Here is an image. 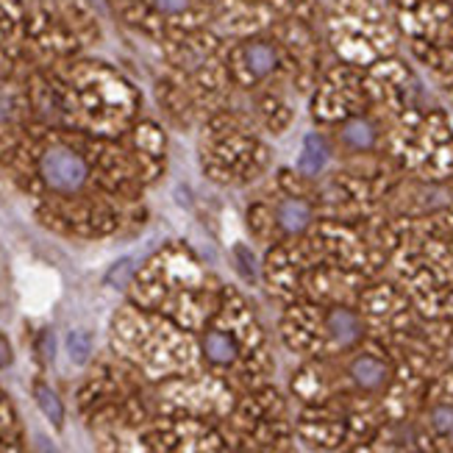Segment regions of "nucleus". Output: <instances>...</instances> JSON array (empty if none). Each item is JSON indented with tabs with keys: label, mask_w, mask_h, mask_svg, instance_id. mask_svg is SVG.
<instances>
[{
	"label": "nucleus",
	"mask_w": 453,
	"mask_h": 453,
	"mask_svg": "<svg viewBox=\"0 0 453 453\" xmlns=\"http://www.w3.org/2000/svg\"><path fill=\"white\" fill-rule=\"evenodd\" d=\"M431 420H434V428L440 431V434H453V409H448V406L434 409Z\"/></svg>",
	"instance_id": "8"
},
{
	"label": "nucleus",
	"mask_w": 453,
	"mask_h": 453,
	"mask_svg": "<svg viewBox=\"0 0 453 453\" xmlns=\"http://www.w3.org/2000/svg\"><path fill=\"white\" fill-rule=\"evenodd\" d=\"M156 6L162 12H179L184 6V0H156Z\"/></svg>",
	"instance_id": "12"
},
{
	"label": "nucleus",
	"mask_w": 453,
	"mask_h": 453,
	"mask_svg": "<svg viewBox=\"0 0 453 453\" xmlns=\"http://www.w3.org/2000/svg\"><path fill=\"white\" fill-rule=\"evenodd\" d=\"M134 273V262L131 259H126V262H120V265H114L111 267V273L106 275V281L111 284V287H123L126 281H128V275Z\"/></svg>",
	"instance_id": "9"
},
{
	"label": "nucleus",
	"mask_w": 453,
	"mask_h": 453,
	"mask_svg": "<svg viewBox=\"0 0 453 453\" xmlns=\"http://www.w3.org/2000/svg\"><path fill=\"white\" fill-rule=\"evenodd\" d=\"M9 365H12V345L4 334H0V367H9Z\"/></svg>",
	"instance_id": "10"
},
{
	"label": "nucleus",
	"mask_w": 453,
	"mask_h": 453,
	"mask_svg": "<svg viewBox=\"0 0 453 453\" xmlns=\"http://www.w3.org/2000/svg\"><path fill=\"white\" fill-rule=\"evenodd\" d=\"M36 450L39 453H58V448L48 437H36Z\"/></svg>",
	"instance_id": "13"
},
{
	"label": "nucleus",
	"mask_w": 453,
	"mask_h": 453,
	"mask_svg": "<svg viewBox=\"0 0 453 453\" xmlns=\"http://www.w3.org/2000/svg\"><path fill=\"white\" fill-rule=\"evenodd\" d=\"M39 167H42V179L48 181V187L58 192H73L87 179V167L81 162V156H75L67 148H50L42 156V165Z\"/></svg>",
	"instance_id": "1"
},
{
	"label": "nucleus",
	"mask_w": 453,
	"mask_h": 453,
	"mask_svg": "<svg viewBox=\"0 0 453 453\" xmlns=\"http://www.w3.org/2000/svg\"><path fill=\"white\" fill-rule=\"evenodd\" d=\"M34 398H36L39 409H42V415H45L56 428H62V423H65V406H62V401H58L56 392H53L48 384H36V387H34Z\"/></svg>",
	"instance_id": "5"
},
{
	"label": "nucleus",
	"mask_w": 453,
	"mask_h": 453,
	"mask_svg": "<svg viewBox=\"0 0 453 453\" xmlns=\"http://www.w3.org/2000/svg\"><path fill=\"white\" fill-rule=\"evenodd\" d=\"M67 353L75 365H84L92 353V340L87 331H70L67 334Z\"/></svg>",
	"instance_id": "7"
},
{
	"label": "nucleus",
	"mask_w": 453,
	"mask_h": 453,
	"mask_svg": "<svg viewBox=\"0 0 453 453\" xmlns=\"http://www.w3.org/2000/svg\"><path fill=\"white\" fill-rule=\"evenodd\" d=\"M279 220L284 231H301L309 223V209L301 201H284L279 209Z\"/></svg>",
	"instance_id": "6"
},
{
	"label": "nucleus",
	"mask_w": 453,
	"mask_h": 453,
	"mask_svg": "<svg viewBox=\"0 0 453 453\" xmlns=\"http://www.w3.org/2000/svg\"><path fill=\"white\" fill-rule=\"evenodd\" d=\"M203 350H206L209 362H214V365H228V362H234V357H236V345H234V340L228 337V334H223V331H211V334H206Z\"/></svg>",
	"instance_id": "2"
},
{
	"label": "nucleus",
	"mask_w": 453,
	"mask_h": 453,
	"mask_svg": "<svg viewBox=\"0 0 453 453\" xmlns=\"http://www.w3.org/2000/svg\"><path fill=\"white\" fill-rule=\"evenodd\" d=\"M350 372H353V379H357L365 389H379V387L387 381V370H384V365L376 362V359H370V357H362V359L353 362Z\"/></svg>",
	"instance_id": "3"
},
{
	"label": "nucleus",
	"mask_w": 453,
	"mask_h": 453,
	"mask_svg": "<svg viewBox=\"0 0 453 453\" xmlns=\"http://www.w3.org/2000/svg\"><path fill=\"white\" fill-rule=\"evenodd\" d=\"M328 328L334 334V340L342 342V345H350V342H357L359 337V320L353 318L350 311L345 309H337V311H331V318H328Z\"/></svg>",
	"instance_id": "4"
},
{
	"label": "nucleus",
	"mask_w": 453,
	"mask_h": 453,
	"mask_svg": "<svg viewBox=\"0 0 453 453\" xmlns=\"http://www.w3.org/2000/svg\"><path fill=\"white\" fill-rule=\"evenodd\" d=\"M9 114H12V101L6 95H0V120H6Z\"/></svg>",
	"instance_id": "14"
},
{
	"label": "nucleus",
	"mask_w": 453,
	"mask_h": 453,
	"mask_svg": "<svg viewBox=\"0 0 453 453\" xmlns=\"http://www.w3.org/2000/svg\"><path fill=\"white\" fill-rule=\"evenodd\" d=\"M236 253H240L242 256V273L248 275V279H253V256H250V250L248 248H236Z\"/></svg>",
	"instance_id": "11"
}]
</instances>
